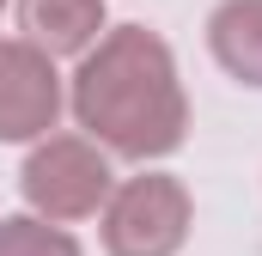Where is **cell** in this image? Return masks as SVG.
<instances>
[{
  "label": "cell",
  "mask_w": 262,
  "mask_h": 256,
  "mask_svg": "<svg viewBox=\"0 0 262 256\" xmlns=\"http://www.w3.org/2000/svg\"><path fill=\"white\" fill-rule=\"evenodd\" d=\"M55 110V86L43 79V67L18 49H0V134H31L49 122Z\"/></svg>",
  "instance_id": "6da1fadb"
},
{
  "label": "cell",
  "mask_w": 262,
  "mask_h": 256,
  "mask_svg": "<svg viewBox=\"0 0 262 256\" xmlns=\"http://www.w3.org/2000/svg\"><path fill=\"white\" fill-rule=\"evenodd\" d=\"M0 256H73L67 238H43V232H25V226H6L0 232Z\"/></svg>",
  "instance_id": "7a4b0ae2"
}]
</instances>
